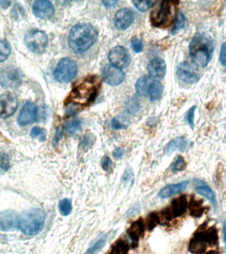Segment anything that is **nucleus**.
<instances>
[{
	"label": "nucleus",
	"mask_w": 226,
	"mask_h": 254,
	"mask_svg": "<svg viewBox=\"0 0 226 254\" xmlns=\"http://www.w3.org/2000/svg\"><path fill=\"white\" fill-rule=\"evenodd\" d=\"M100 82L96 76H89L77 83L67 97L68 104L87 106L93 102L98 95Z\"/></svg>",
	"instance_id": "obj_1"
},
{
	"label": "nucleus",
	"mask_w": 226,
	"mask_h": 254,
	"mask_svg": "<svg viewBox=\"0 0 226 254\" xmlns=\"http://www.w3.org/2000/svg\"><path fill=\"white\" fill-rule=\"evenodd\" d=\"M98 37V31L92 25L78 24L73 27L69 33V47L75 53H84L94 45Z\"/></svg>",
	"instance_id": "obj_2"
},
{
	"label": "nucleus",
	"mask_w": 226,
	"mask_h": 254,
	"mask_svg": "<svg viewBox=\"0 0 226 254\" xmlns=\"http://www.w3.org/2000/svg\"><path fill=\"white\" fill-rule=\"evenodd\" d=\"M189 50L192 63L198 67H204L211 59L214 43L210 37L197 33L190 42Z\"/></svg>",
	"instance_id": "obj_3"
},
{
	"label": "nucleus",
	"mask_w": 226,
	"mask_h": 254,
	"mask_svg": "<svg viewBox=\"0 0 226 254\" xmlns=\"http://www.w3.org/2000/svg\"><path fill=\"white\" fill-rule=\"evenodd\" d=\"M46 215L42 209L31 208L19 216V230L27 236H35L42 231Z\"/></svg>",
	"instance_id": "obj_4"
},
{
	"label": "nucleus",
	"mask_w": 226,
	"mask_h": 254,
	"mask_svg": "<svg viewBox=\"0 0 226 254\" xmlns=\"http://www.w3.org/2000/svg\"><path fill=\"white\" fill-rule=\"evenodd\" d=\"M178 5L179 1H162L157 10L151 13L152 25L161 29L170 27L177 17Z\"/></svg>",
	"instance_id": "obj_5"
},
{
	"label": "nucleus",
	"mask_w": 226,
	"mask_h": 254,
	"mask_svg": "<svg viewBox=\"0 0 226 254\" xmlns=\"http://www.w3.org/2000/svg\"><path fill=\"white\" fill-rule=\"evenodd\" d=\"M217 238V232L214 228H200L190 242V251L194 254H202L208 246L214 245Z\"/></svg>",
	"instance_id": "obj_6"
},
{
	"label": "nucleus",
	"mask_w": 226,
	"mask_h": 254,
	"mask_svg": "<svg viewBox=\"0 0 226 254\" xmlns=\"http://www.w3.org/2000/svg\"><path fill=\"white\" fill-rule=\"evenodd\" d=\"M78 67L72 59L65 58L59 62L54 71V77L60 83H69L76 77Z\"/></svg>",
	"instance_id": "obj_7"
},
{
	"label": "nucleus",
	"mask_w": 226,
	"mask_h": 254,
	"mask_svg": "<svg viewBox=\"0 0 226 254\" xmlns=\"http://www.w3.org/2000/svg\"><path fill=\"white\" fill-rule=\"evenodd\" d=\"M48 41L46 34L39 30H31L25 37L27 47L31 52L36 54L44 53L48 45Z\"/></svg>",
	"instance_id": "obj_8"
},
{
	"label": "nucleus",
	"mask_w": 226,
	"mask_h": 254,
	"mask_svg": "<svg viewBox=\"0 0 226 254\" xmlns=\"http://www.w3.org/2000/svg\"><path fill=\"white\" fill-rule=\"evenodd\" d=\"M22 83V75L18 69L7 67L0 71V84L5 89H15Z\"/></svg>",
	"instance_id": "obj_9"
},
{
	"label": "nucleus",
	"mask_w": 226,
	"mask_h": 254,
	"mask_svg": "<svg viewBox=\"0 0 226 254\" xmlns=\"http://www.w3.org/2000/svg\"><path fill=\"white\" fill-rule=\"evenodd\" d=\"M108 60L114 66L118 68H125L130 63V55L128 50L122 47L117 46L113 48L108 55Z\"/></svg>",
	"instance_id": "obj_10"
},
{
	"label": "nucleus",
	"mask_w": 226,
	"mask_h": 254,
	"mask_svg": "<svg viewBox=\"0 0 226 254\" xmlns=\"http://www.w3.org/2000/svg\"><path fill=\"white\" fill-rule=\"evenodd\" d=\"M19 230V215L13 210H6L0 213V230L13 232Z\"/></svg>",
	"instance_id": "obj_11"
},
{
	"label": "nucleus",
	"mask_w": 226,
	"mask_h": 254,
	"mask_svg": "<svg viewBox=\"0 0 226 254\" xmlns=\"http://www.w3.org/2000/svg\"><path fill=\"white\" fill-rule=\"evenodd\" d=\"M18 106V101L15 95L4 93L0 95V117L5 119L13 115Z\"/></svg>",
	"instance_id": "obj_12"
},
{
	"label": "nucleus",
	"mask_w": 226,
	"mask_h": 254,
	"mask_svg": "<svg viewBox=\"0 0 226 254\" xmlns=\"http://www.w3.org/2000/svg\"><path fill=\"white\" fill-rule=\"evenodd\" d=\"M102 75L105 82L112 86L121 84L125 78L124 71L112 65H106L102 69Z\"/></svg>",
	"instance_id": "obj_13"
},
{
	"label": "nucleus",
	"mask_w": 226,
	"mask_h": 254,
	"mask_svg": "<svg viewBox=\"0 0 226 254\" xmlns=\"http://www.w3.org/2000/svg\"><path fill=\"white\" fill-rule=\"evenodd\" d=\"M177 75L180 80L188 84L197 83L200 79L198 71L187 63L180 64L178 66Z\"/></svg>",
	"instance_id": "obj_14"
},
{
	"label": "nucleus",
	"mask_w": 226,
	"mask_h": 254,
	"mask_svg": "<svg viewBox=\"0 0 226 254\" xmlns=\"http://www.w3.org/2000/svg\"><path fill=\"white\" fill-rule=\"evenodd\" d=\"M37 115H38V110L36 105L30 101H27L21 109L17 118V122L21 126H27V125L32 124L37 120Z\"/></svg>",
	"instance_id": "obj_15"
},
{
	"label": "nucleus",
	"mask_w": 226,
	"mask_h": 254,
	"mask_svg": "<svg viewBox=\"0 0 226 254\" xmlns=\"http://www.w3.org/2000/svg\"><path fill=\"white\" fill-rule=\"evenodd\" d=\"M134 20V13L129 8H123L115 14L114 24L115 27L121 31L128 29Z\"/></svg>",
	"instance_id": "obj_16"
},
{
	"label": "nucleus",
	"mask_w": 226,
	"mask_h": 254,
	"mask_svg": "<svg viewBox=\"0 0 226 254\" xmlns=\"http://www.w3.org/2000/svg\"><path fill=\"white\" fill-rule=\"evenodd\" d=\"M33 11L37 17L42 19H49L54 14L55 7L51 1L39 0L33 4Z\"/></svg>",
	"instance_id": "obj_17"
},
{
	"label": "nucleus",
	"mask_w": 226,
	"mask_h": 254,
	"mask_svg": "<svg viewBox=\"0 0 226 254\" xmlns=\"http://www.w3.org/2000/svg\"><path fill=\"white\" fill-rule=\"evenodd\" d=\"M149 75L151 78L161 79L166 74V65L164 60L156 58L151 60L148 67Z\"/></svg>",
	"instance_id": "obj_18"
},
{
	"label": "nucleus",
	"mask_w": 226,
	"mask_h": 254,
	"mask_svg": "<svg viewBox=\"0 0 226 254\" xmlns=\"http://www.w3.org/2000/svg\"><path fill=\"white\" fill-rule=\"evenodd\" d=\"M189 184L190 183L188 181H184V182L178 183V184L169 185V186L164 187L163 189H162L158 192V196L161 198L170 197L174 194L183 191L187 188Z\"/></svg>",
	"instance_id": "obj_19"
},
{
	"label": "nucleus",
	"mask_w": 226,
	"mask_h": 254,
	"mask_svg": "<svg viewBox=\"0 0 226 254\" xmlns=\"http://www.w3.org/2000/svg\"><path fill=\"white\" fill-rule=\"evenodd\" d=\"M190 147L189 141L184 137H177L170 141L166 145L164 151L167 154H172L176 151L184 152Z\"/></svg>",
	"instance_id": "obj_20"
},
{
	"label": "nucleus",
	"mask_w": 226,
	"mask_h": 254,
	"mask_svg": "<svg viewBox=\"0 0 226 254\" xmlns=\"http://www.w3.org/2000/svg\"><path fill=\"white\" fill-rule=\"evenodd\" d=\"M187 205V199L185 196L176 198L172 202L171 206L167 210L168 216L169 217L174 218L182 215L186 212Z\"/></svg>",
	"instance_id": "obj_21"
},
{
	"label": "nucleus",
	"mask_w": 226,
	"mask_h": 254,
	"mask_svg": "<svg viewBox=\"0 0 226 254\" xmlns=\"http://www.w3.org/2000/svg\"><path fill=\"white\" fill-rule=\"evenodd\" d=\"M195 190L197 193L209 200L214 206H217V200H216L215 193L205 183L202 182V181L197 180Z\"/></svg>",
	"instance_id": "obj_22"
},
{
	"label": "nucleus",
	"mask_w": 226,
	"mask_h": 254,
	"mask_svg": "<svg viewBox=\"0 0 226 254\" xmlns=\"http://www.w3.org/2000/svg\"><path fill=\"white\" fill-rule=\"evenodd\" d=\"M163 91V87L161 83L157 80H154L149 85L148 91L150 100L155 101L161 97Z\"/></svg>",
	"instance_id": "obj_23"
},
{
	"label": "nucleus",
	"mask_w": 226,
	"mask_h": 254,
	"mask_svg": "<svg viewBox=\"0 0 226 254\" xmlns=\"http://www.w3.org/2000/svg\"><path fill=\"white\" fill-rule=\"evenodd\" d=\"M144 233V226L142 221H141V220L135 222L134 223L132 224V226H131L128 231V234L130 238H132V239L135 240L139 239V238H140Z\"/></svg>",
	"instance_id": "obj_24"
},
{
	"label": "nucleus",
	"mask_w": 226,
	"mask_h": 254,
	"mask_svg": "<svg viewBox=\"0 0 226 254\" xmlns=\"http://www.w3.org/2000/svg\"><path fill=\"white\" fill-rule=\"evenodd\" d=\"M108 236L106 234L100 236L98 240L88 248L85 254H96L106 245Z\"/></svg>",
	"instance_id": "obj_25"
},
{
	"label": "nucleus",
	"mask_w": 226,
	"mask_h": 254,
	"mask_svg": "<svg viewBox=\"0 0 226 254\" xmlns=\"http://www.w3.org/2000/svg\"><path fill=\"white\" fill-rule=\"evenodd\" d=\"M148 77L144 75L140 77L136 83L137 93L140 96H144L147 94L149 88Z\"/></svg>",
	"instance_id": "obj_26"
},
{
	"label": "nucleus",
	"mask_w": 226,
	"mask_h": 254,
	"mask_svg": "<svg viewBox=\"0 0 226 254\" xmlns=\"http://www.w3.org/2000/svg\"><path fill=\"white\" fill-rule=\"evenodd\" d=\"M59 209L63 216H69L72 212V202L69 198H63L59 202Z\"/></svg>",
	"instance_id": "obj_27"
},
{
	"label": "nucleus",
	"mask_w": 226,
	"mask_h": 254,
	"mask_svg": "<svg viewBox=\"0 0 226 254\" xmlns=\"http://www.w3.org/2000/svg\"><path fill=\"white\" fill-rule=\"evenodd\" d=\"M129 126V121L126 117L118 116L114 117L112 121V127L115 130H122Z\"/></svg>",
	"instance_id": "obj_28"
},
{
	"label": "nucleus",
	"mask_w": 226,
	"mask_h": 254,
	"mask_svg": "<svg viewBox=\"0 0 226 254\" xmlns=\"http://www.w3.org/2000/svg\"><path fill=\"white\" fill-rule=\"evenodd\" d=\"M81 125H82V122L80 120L77 119H74L67 123L65 126V130L69 134L73 135L80 130Z\"/></svg>",
	"instance_id": "obj_29"
},
{
	"label": "nucleus",
	"mask_w": 226,
	"mask_h": 254,
	"mask_svg": "<svg viewBox=\"0 0 226 254\" xmlns=\"http://www.w3.org/2000/svg\"><path fill=\"white\" fill-rule=\"evenodd\" d=\"M11 53V48L9 44L5 41L0 40V63L5 61Z\"/></svg>",
	"instance_id": "obj_30"
},
{
	"label": "nucleus",
	"mask_w": 226,
	"mask_h": 254,
	"mask_svg": "<svg viewBox=\"0 0 226 254\" xmlns=\"http://www.w3.org/2000/svg\"><path fill=\"white\" fill-rule=\"evenodd\" d=\"M156 1L148 0V1H133L132 3L139 11L145 12L152 7L156 3Z\"/></svg>",
	"instance_id": "obj_31"
},
{
	"label": "nucleus",
	"mask_w": 226,
	"mask_h": 254,
	"mask_svg": "<svg viewBox=\"0 0 226 254\" xmlns=\"http://www.w3.org/2000/svg\"><path fill=\"white\" fill-rule=\"evenodd\" d=\"M186 168V162L183 157L178 156L171 164L170 168L173 173L181 172Z\"/></svg>",
	"instance_id": "obj_32"
},
{
	"label": "nucleus",
	"mask_w": 226,
	"mask_h": 254,
	"mask_svg": "<svg viewBox=\"0 0 226 254\" xmlns=\"http://www.w3.org/2000/svg\"><path fill=\"white\" fill-rule=\"evenodd\" d=\"M10 168L8 156L3 152H0V174H4Z\"/></svg>",
	"instance_id": "obj_33"
},
{
	"label": "nucleus",
	"mask_w": 226,
	"mask_h": 254,
	"mask_svg": "<svg viewBox=\"0 0 226 254\" xmlns=\"http://www.w3.org/2000/svg\"><path fill=\"white\" fill-rule=\"evenodd\" d=\"M30 134L32 138H38L41 141L45 140V138H46V131H45L44 128L39 127H33L31 129Z\"/></svg>",
	"instance_id": "obj_34"
},
{
	"label": "nucleus",
	"mask_w": 226,
	"mask_h": 254,
	"mask_svg": "<svg viewBox=\"0 0 226 254\" xmlns=\"http://www.w3.org/2000/svg\"><path fill=\"white\" fill-rule=\"evenodd\" d=\"M131 46H132L133 51L136 53H141V52H142L143 49H144V45H143L142 41L140 39H138V38H134V39H132Z\"/></svg>",
	"instance_id": "obj_35"
},
{
	"label": "nucleus",
	"mask_w": 226,
	"mask_h": 254,
	"mask_svg": "<svg viewBox=\"0 0 226 254\" xmlns=\"http://www.w3.org/2000/svg\"><path fill=\"white\" fill-rule=\"evenodd\" d=\"M134 172H133L132 169H127L126 172L124 173V176H123V182L126 185H132L133 182H134Z\"/></svg>",
	"instance_id": "obj_36"
},
{
	"label": "nucleus",
	"mask_w": 226,
	"mask_h": 254,
	"mask_svg": "<svg viewBox=\"0 0 226 254\" xmlns=\"http://www.w3.org/2000/svg\"><path fill=\"white\" fill-rule=\"evenodd\" d=\"M186 19L184 15L182 13H180L179 18L177 23H176L175 26H174V29H172V34H175L176 32L180 31L182 28H184L185 25Z\"/></svg>",
	"instance_id": "obj_37"
},
{
	"label": "nucleus",
	"mask_w": 226,
	"mask_h": 254,
	"mask_svg": "<svg viewBox=\"0 0 226 254\" xmlns=\"http://www.w3.org/2000/svg\"><path fill=\"white\" fill-rule=\"evenodd\" d=\"M196 109V105H194L193 107H192L191 108L188 110L187 115H186L188 124H189L192 128H193L194 127V114H195Z\"/></svg>",
	"instance_id": "obj_38"
},
{
	"label": "nucleus",
	"mask_w": 226,
	"mask_h": 254,
	"mask_svg": "<svg viewBox=\"0 0 226 254\" xmlns=\"http://www.w3.org/2000/svg\"><path fill=\"white\" fill-rule=\"evenodd\" d=\"M112 166V160H110V158L108 156L105 157L104 159H103L102 162V167L103 170L105 171H109L111 170Z\"/></svg>",
	"instance_id": "obj_39"
},
{
	"label": "nucleus",
	"mask_w": 226,
	"mask_h": 254,
	"mask_svg": "<svg viewBox=\"0 0 226 254\" xmlns=\"http://www.w3.org/2000/svg\"><path fill=\"white\" fill-rule=\"evenodd\" d=\"M220 61L222 64L226 65V43L222 44L221 49H220Z\"/></svg>",
	"instance_id": "obj_40"
},
{
	"label": "nucleus",
	"mask_w": 226,
	"mask_h": 254,
	"mask_svg": "<svg viewBox=\"0 0 226 254\" xmlns=\"http://www.w3.org/2000/svg\"><path fill=\"white\" fill-rule=\"evenodd\" d=\"M94 142L93 137L90 135H86L83 139L82 144L85 147H90Z\"/></svg>",
	"instance_id": "obj_41"
},
{
	"label": "nucleus",
	"mask_w": 226,
	"mask_h": 254,
	"mask_svg": "<svg viewBox=\"0 0 226 254\" xmlns=\"http://www.w3.org/2000/svg\"><path fill=\"white\" fill-rule=\"evenodd\" d=\"M124 154V150L120 148H116V150L114 151V152H113V156H114V158L117 159V160L122 158Z\"/></svg>",
	"instance_id": "obj_42"
},
{
	"label": "nucleus",
	"mask_w": 226,
	"mask_h": 254,
	"mask_svg": "<svg viewBox=\"0 0 226 254\" xmlns=\"http://www.w3.org/2000/svg\"><path fill=\"white\" fill-rule=\"evenodd\" d=\"M62 130H61V129H59V130L57 131V133L56 134H55L54 140H53V145L56 146L57 144H58L59 141L61 140V139L62 138Z\"/></svg>",
	"instance_id": "obj_43"
},
{
	"label": "nucleus",
	"mask_w": 226,
	"mask_h": 254,
	"mask_svg": "<svg viewBox=\"0 0 226 254\" xmlns=\"http://www.w3.org/2000/svg\"><path fill=\"white\" fill-rule=\"evenodd\" d=\"M118 3V1H116V0H104L102 1L103 5L106 7H114Z\"/></svg>",
	"instance_id": "obj_44"
},
{
	"label": "nucleus",
	"mask_w": 226,
	"mask_h": 254,
	"mask_svg": "<svg viewBox=\"0 0 226 254\" xmlns=\"http://www.w3.org/2000/svg\"><path fill=\"white\" fill-rule=\"evenodd\" d=\"M10 1H0V5L2 6L3 7H8L9 5V4H10Z\"/></svg>",
	"instance_id": "obj_45"
}]
</instances>
